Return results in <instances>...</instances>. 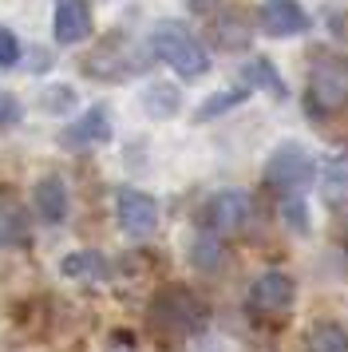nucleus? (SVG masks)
<instances>
[{"label": "nucleus", "mask_w": 348, "mask_h": 352, "mask_svg": "<svg viewBox=\"0 0 348 352\" xmlns=\"http://www.w3.org/2000/svg\"><path fill=\"white\" fill-rule=\"evenodd\" d=\"M142 111H151V119H171L178 111V87H171V83H151L142 91Z\"/></svg>", "instance_id": "20"}, {"label": "nucleus", "mask_w": 348, "mask_h": 352, "mask_svg": "<svg viewBox=\"0 0 348 352\" xmlns=\"http://www.w3.org/2000/svg\"><path fill=\"white\" fill-rule=\"evenodd\" d=\"M151 52L166 67H174L182 80H198V76L210 72V56L198 44V36L190 32L186 24H178V20H158L155 32H151Z\"/></svg>", "instance_id": "3"}, {"label": "nucleus", "mask_w": 348, "mask_h": 352, "mask_svg": "<svg viewBox=\"0 0 348 352\" xmlns=\"http://www.w3.org/2000/svg\"><path fill=\"white\" fill-rule=\"evenodd\" d=\"M297 305V285L281 270H265L246 293V313L261 324H281Z\"/></svg>", "instance_id": "5"}, {"label": "nucleus", "mask_w": 348, "mask_h": 352, "mask_svg": "<svg viewBox=\"0 0 348 352\" xmlns=\"http://www.w3.org/2000/svg\"><path fill=\"white\" fill-rule=\"evenodd\" d=\"M72 103H76V96H72V87H67V83L44 87V96H40V107H44V111H56V115H63Z\"/></svg>", "instance_id": "22"}, {"label": "nucleus", "mask_w": 348, "mask_h": 352, "mask_svg": "<svg viewBox=\"0 0 348 352\" xmlns=\"http://www.w3.org/2000/svg\"><path fill=\"white\" fill-rule=\"evenodd\" d=\"M16 119H20V103L12 96H0V127H12Z\"/></svg>", "instance_id": "25"}, {"label": "nucleus", "mask_w": 348, "mask_h": 352, "mask_svg": "<svg viewBox=\"0 0 348 352\" xmlns=\"http://www.w3.org/2000/svg\"><path fill=\"white\" fill-rule=\"evenodd\" d=\"M190 265L198 273H218L221 265H226V241H221L218 234L202 230L198 238L190 241Z\"/></svg>", "instance_id": "17"}, {"label": "nucleus", "mask_w": 348, "mask_h": 352, "mask_svg": "<svg viewBox=\"0 0 348 352\" xmlns=\"http://www.w3.org/2000/svg\"><path fill=\"white\" fill-rule=\"evenodd\" d=\"M210 4H214V0H190V8H194V12H210Z\"/></svg>", "instance_id": "26"}, {"label": "nucleus", "mask_w": 348, "mask_h": 352, "mask_svg": "<svg viewBox=\"0 0 348 352\" xmlns=\"http://www.w3.org/2000/svg\"><path fill=\"white\" fill-rule=\"evenodd\" d=\"M111 139V115L107 107H87V111L79 115V119H72L67 127L60 131V143L67 146V151H91V146H103Z\"/></svg>", "instance_id": "10"}, {"label": "nucleus", "mask_w": 348, "mask_h": 352, "mask_svg": "<svg viewBox=\"0 0 348 352\" xmlns=\"http://www.w3.org/2000/svg\"><path fill=\"white\" fill-rule=\"evenodd\" d=\"M281 214H285V222H289V230H297V234L309 230V214L301 206V198H281Z\"/></svg>", "instance_id": "23"}, {"label": "nucleus", "mask_w": 348, "mask_h": 352, "mask_svg": "<svg viewBox=\"0 0 348 352\" xmlns=\"http://www.w3.org/2000/svg\"><path fill=\"white\" fill-rule=\"evenodd\" d=\"M60 273L72 277V281H103L111 273V265H107V257L95 254V250H76V254H67L60 261Z\"/></svg>", "instance_id": "14"}, {"label": "nucleus", "mask_w": 348, "mask_h": 352, "mask_svg": "<svg viewBox=\"0 0 348 352\" xmlns=\"http://www.w3.org/2000/svg\"><path fill=\"white\" fill-rule=\"evenodd\" d=\"M345 194H348V155H336L325 166V198L329 202H340Z\"/></svg>", "instance_id": "21"}, {"label": "nucleus", "mask_w": 348, "mask_h": 352, "mask_svg": "<svg viewBox=\"0 0 348 352\" xmlns=\"http://www.w3.org/2000/svg\"><path fill=\"white\" fill-rule=\"evenodd\" d=\"M345 250H348V222H345Z\"/></svg>", "instance_id": "27"}, {"label": "nucleus", "mask_w": 348, "mask_h": 352, "mask_svg": "<svg viewBox=\"0 0 348 352\" xmlns=\"http://www.w3.org/2000/svg\"><path fill=\"white\" fill-rule=\"evenodd\" d=\"M146 67V56L139 52V44L131 40L127 32H111L95 44L83 60H79V72L87 80H103V83H115V80H131Z\"/></svg>", "instance_id": "4"}, {"label": "nucleus", "mask_w": 348, "mask_h": 352, "mask_svg": "<svg viewBox=\"0 0 348 352\" xmlns=\"http://www.w3.org/2000/svg\"><path fill=\"white\" fill-rule=\"evenodd\" d=\"M206 301L186 285H162L151 297V324L166 336H194L206 329Z\"/></svg>", "instance_id": "2"}, {"label": "nucleus", "mask_w": 348, "mask_h": 352, "mask_svg": "<svg viewBox=\"0 0 348 352\" xmlns=\"http://www.w3.org/2000/svg\"><path fill=\"white\" fill-rule=\"evenodd\" d=\"M28 241V214L20 202L0 198V250H16Z\"/></svg>", "instance_id": "16"}, {"label": "nucleus", "mask_w": 348, "mask_h": 352, "mask_svg": "<svg viewBox=\"0 0 348 352\" xmlns=\"http://www.w3.org/2000/svg\"><path fill=\"white\" fill-rule=\"evenodd\" d=\"M237 80L246 83L250 91H253V87H261V91H269L273 99H285V96H289V91H285V80L277 76V67L269 64L265 56H253L250 64L237 72Z\"/></svg>", "instance_id": "15"}, {"label": "nucleus", "mask_w": 348, "mask_h": 352, "mask_svg": "<svg viewBox=\"0 0 348 352\" xmlns=\"http://www.w3.org/2000/svg\"><path fill=\"white\" fill-rule=\"evenodd\" d=\"M52 36H56V44H83L91 36V4L87 0H56Z\"/></svg>", "instance_id": "12"}, {"label": "nucleus", "mask_w": 348, "mask_h": 352, "mask_svg": "<svg viewBox=\"0 0 348 352\" xmlns=\"http://www.w3.org/2000/svg\"><path fill=\"white\" fill-rule=\"evenodd\" d=\"M32 202H36V214L44 218L47 226H60L67 218V186H63L60 175H44L36 182V190H32Z\"/></svg>", "instance_id": "13"}, {"label": "nucleus", "mask_w": 348, "mask_h": 352, "mask_svg": "<svg viewBox=\"0 0 348 352\" xmlns=\"http://www.w3.org/2000/svg\"><path fill=\"white\" fill-rule=\"evenodd\" d=\"M250 222H253V198L246 190H221L202 206V230L218 234V238L241 234Z\"/></svg>", "instance_id": "7"}, {"label": "nucleus", "mask_w": 348, "mask_h": 352, "mask_svg": "<svg viewBox=\"0 0 348 352\" xmlns=\"http://www.w3.org/2000/svg\"><path fill=\"white\" fill-rule=\"evenodd\" d=\"M115 222L127 238H151L158 230V202L135 186H119L115 190Z\"/></svg>", "instance_id": "8"}, {"label": "nucleus", "mask_w": 348, "mask_h": 352, "mask_svg": "<svg viewBox=\"0 0 348 352\" xmlns=\"http://www.w3.org/2000/svg\"><path fill=\"white\" fill-rule=\"evenodd\" d=\"M250 99V87H226V91H214L210 99L198 103V111H194V123H210V119H218V115L234 111L237 103H246Z\"/></svg>", "instance_id": "19"}, {"label": "nucleus", "mask_w": 348, "mask_h": 352, "mask_svg": "<svg viewBox=\"0 0 348 352\" xmlns=\"http://www.w3.org/2000/svg\"><path fill=\"white\" fill-rule=\"evenodd\" d=\"M305 111L313 115L316 123L336 119L348 111V60L320 52L309 67V87H305Z\"/></svg>", "instance_id": "1"}, {"label": "nucleus", "mask_w": 348, "mask_h": 352, "mask_svg": "<svg viewBox=\"0 0 348 352\" xmlns=\"http://www.w3.org/2000/svg\"><path fill=\"white\" fill-rule=\"evenodd\" d=\"M20 60V40L12 28H0V67H16Z\"/></svg>", "instance_id": "24"}, {"label": "nucleus", "mask_w": 348, "mask_h": 352, "mask_svg": "<svg viewBox=\"0 0 348 352\" xmlns=\"http://www.w3.org/2000/svg\"><path fill=\"white\" fill-rule=\"evenodd\" d=\"M257 28L273 40H289V36L309 32V12L297 0H265L257 12Z\"/></svg>", "instance_id": "11"}, {"label": "nucleus", "mask_w": 348, "mask_h": 352, "mask_svg": "<svg viewBox=\"0 0 348 352\" xmlns=\"http://www.w3.org/2000/svg\"><path fill=\"white\" fill-rule=\"evenodd\" d=\"M210 40L221 52H246L253 40V24L246 16V8L237 4H221L218 12H210Z\"/></svg>", "instance_id": "9"}, {"label": "nucleus", "mask_w": 348, "mask_h": 352, "mask_svg": "<svg viewBox=\"0 0 348 352\" xmlns=\"http://www.w3.org/2000/svg\"><path fill=\"white\" fill-rule=\"evenodd\" d=\"M313 159H309V151L297 143H281L265 162V186L273 194H281V198H297L309 182H313Z\"/></svg>", "instance_id": "6"}, {"label": "nucleus", "mask_w": 348, "mask_h": 352, "mask_svg": "<svg viewBox=\"0 0 348 352\" xmlns=\"http://www.w3.org/2000/svg\"><path fill=\"white\" fill-rule=\"evenodd\" d=\"M305 352H348V329L336 320H320L305 336Z\"/></svg>", "instance_id": "18"}]
</instances>
